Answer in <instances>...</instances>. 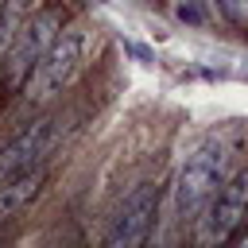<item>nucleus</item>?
Segmentation results:
<instances>
[{"instance_id": "nucleus-7", "label": "nucleus", "mask_w": 248, "mask_h": 248, "mask_svg": "<svg viewBox=\"0 0 248 248\" xmlns=\"http://www.w3.org/2000/svg\"><path fill=\"white\" fill-rule=\"evenodd\" d=\"M43 178H46V163H35V167H27V170L8 174V178L0 182V221H12L16 213H23V209L31 205V198L39 194Z\"/></svg>"}, {"instance_id": "nucleus-10", "label": "nucleus", "mask_w": 248, "mask_h": 248, "mask_svg": "<svg viewBox=\"0 0 248 248\" xmlns=\"http://www.w3.org/2000/svg\"><path fill=\"white\" fill-rule=\"evenodd\" d=\"M128 50H132L136 58H143V62H151V50H147V46H140V43H128Z\"/></svg>"}, {"instance_id": "nucleus-5", "label": "nucleus", "mask_w": 248, "mask_h": 248, "mask_svg": "<svg viewBox=\"0 0 248 248\" xmlns=\"http://www.w3.org/2000/svg\"><path fill=\"white\" fill-rule=\"evenodd\" d=\"M155 213H159V182H140L136 190L124 194V202L116 205L112 213V225L105 232V244L112 248H132V244H143L151 236V225H155Z\"/></svg>"}, {"instance_id": "nucleus-6", "label": "nucleus", "mask_w": 248, "mask_h": 248, "mask_svg": "<svg viewBox=\"0 0 248 248\" xmlns=\"http://www.w3.org/2000/svg\"><path fill=\"white\" fill-rule=\"evenodd\" d=\"M58 136H62V116H43V120L27 124L12 143L0 147V182L8 174H16V170H27L35 163H46V155L58 143Z\"/></svg>"}, {"instance_id": "nucleus-1", "label": "nucleus", "mask_w": 248, "mask_h": 248, "mask_svg": "<svg viewBox=\"0 0 248 248\" xmlns=\"http://www.w3.org/2000/svg\"><path fill=\"white\" fill-rule=\"evenodd\" d=\"M229 163H232V143L225 132H209L186 155V163L178 167V178H174V217L178 221H198V213L209 205V198L229 178Z\"/></svg>"}, {"instance_id": "nucleus-2", "label": "nucleus", "mask_w": 248, "mask_h": 248, "mask_svg": "<svg viewBox=\"0 0 248 248\" xmlns=\"http://www.w3.org/2000/svg\"><path fill=\"white\" fill-rule=\"evenodd\" d=\"M81 54H85V31H81V27L62 31V35L46 46V54L39 58V66L31 70V78H27V85H23L27 101H31V105L54 101V97L74 81V74H78V66H81Z\"/></svg>"}, {"instance_id": "nucleus-4", "label": "nucleus", "mask_w": 248, "mask_h": 248, "mask_svg": "<svg viewBox=\"0 0 248 248\" xmlns=\"http://www.w3.org/2000/svg\"><path fill=\"white\" fill-rule=\"evenodd\" d=\"M248 217V167L229 174L221 190L209 198V205L198 213V240L202 244H225L236 236V229Z\"/></svg>"}, {"instance_id": "nucleus-8", "label": "nucleus", "mask_w": 248, "mask_h": 248, "mask_svg": "<svg viewBox=\"0 0 248 248\" xmlns=\"http://www.w3.org/2000/svg\"><path fill=\"white\" fill-rule=\"evenodd\" d=\"M31 4L35 0H0V66L8 62V54H12V46H16L19 31H23V23L31 19Z\"/></svg>"}, {"instance_id": "nucleus-3", "label": "nucleus", "mask_w": 248, "mask_h": 248, "mask_svg": "<svg viewBox=\"0 0 248 248\" xmlns=\"http://www.w3.org/2000/svg\"><path fill=\"white\" fill-rule=\"evenodd\" d=\"M62 19H66V8H62V4H46V8H39V12L23 23V31H19V39H16V46H12L8 62H4L12 89H23V85H27L31 70H35L39 58L46 54V46L62 35Z\"/></svg>"}, {"instance_id": "nucleus-9", "label": "nucleus", "mask_w": 248, "mask_h": 248, "mask_svg": "<svg viewBox=\"0 0 248 248\" xmlns=\"http://www.w3.org/2000/svg\"><path fill=\"white\" fill-rule=\"evenodd\" d=\"M221 8H225L232 19H244V16H248V0H221Z\"/></svg>"}]
</instances>
